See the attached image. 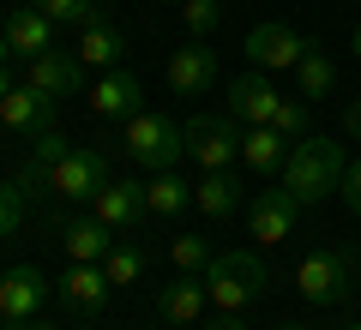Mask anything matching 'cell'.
Listing matches in <instances>:
<instances>
[{"label":"cell","instance_id":"cell-1","mask_svg":"<svg viewBox=\"0 0 361 330\" xmlns=\"http://www.w3.org/2000/svg\"><path fill=\"white\" fill-rule=\"evenodd\" d=\"M343 174H349V156L337 139H319V132H307V139L289 144L283 168H277V186L289 192V198L307 210V204H325L331 192H343Z\"/></svg>","mask_w":361,"mask_h":330},{"label":"cell","instance_id":"cell-2","mask_svg":"<svg viewBox=\"0 0 361 330\" xmlns=\"http://www.w3.org/2000/svg\"><path fill=\"white\" fill-rule=\"evenodd\" d=\"M271 270L259 253H247V246H235V253H217L205 270V288H211V306L217 312H241V306H253L259 294H265Z\"/></svg>","mask_w":361,"mask_h":330},{"label":"cell","instance_id":"cell-3","mask_svg":"<svg viewBox=\"0 0 361 330\" xmlns=\"http://www.w3.org/2000/svg\"><path fill=\"white\" fill-rule=\"evenodd\" d=\"M295 288L307 294L313 306H343L349 288H355V253H349V246H313V253H301Z\"/></svg>","mask_w":361,"mask_h":330},{"label":"cell","instance_id":"cell-4","mask_svg":"<svg viewBox=\"0 0 361 330\" xmlns=\"http://www.w3.org/2000/svg\"><path fill=\"white\" fill-rule=\"evenodd\" d=\"M121 151H127V163H139V168H175L180 156H187V139H180V127L169 115H151V108H139L133 120H121Z\"/></svg>","mask_w":361,"mask_h":330},{"label":"cell","instance_id":"cell-5","mask_svg":"<svg viewBox=\"0 0 361 330\" xmlns=\"http://www.w3.org/2000/svg\"><path fill=\"white\" fill-rule=\"evenodd\" d=\"M180 139H187V163L199 174L241 163V127H235V115H193L180 127Z\"/></svg>","mask_w":361,"mask_h":330},{"label":"cell","instance_id":"cell-6","mask_svg":"<svg viewBox=\"0 0 361 330\" xmlns=\"http://www.w3.org/2000/svg\"><path fill=\"white\" fill-rule=\"evenodd\" d=\"M103 186H109V163H103V151H90V144H73V151L49 168V192L61 204H90Z\"/></svg>","mask_w":361,"mask_h":330},{"label":"cell","instance_id":"cell-7","mask_svg":"<svg viewBox=\"0 0 361 330\" xmlns=\"http://www.w3.org/2000/svg\"><path fill=\"white\" fill-rule=\"evenodd\" d=\"M247 229H253V246H283V241H295V229H301V204L289 198L283 186L253 192V198H247Z\"/></svg>","mask_w":361,"mask_h":330},{"label":"cell","instance_id":"cell-8","mask_svg":"<svg viewBox=\"0 0 361 330\" xmlns=\"http://www.w3.org/2000/svg\"><path fill=\"white\" fill-rule=\"evenodd\" d=\"M0 127H6V132H30V139L49 132L54 127V96H49V90H37L30 78H18V84L0 96Z\"/></svg>","mask_w":361,"mask_h":330},{"label":"cell","instance_id":"cell-9","mask_svg":"<svg viewBox=\"0 0 361 330\" xmlns=\"http://www.w3.org/2000/svg\"><path fill=\"white\" fill-rule=\"evenodd\" d=\"M301 49H307V37H295V30L277 25V18H265V25L247 30V66H259V72H283V66H295Z\"/></svg>","mask_w":361,"mask_h":330},{"label":"cell","instance_id":"cell-10","mask_svg":"<svg viewBox=\"0 0 361 330\" xmlns=\"http://www.w3.org/2000/svg\"><path fill=\"white\" fill-rule=\"evenodd\" d=\"M205 306H211L205 270H180L169 288H157V318H163V324H175V330L199 324V318H205Z\"/></svg>","mask_w":361,"mask_h":330},{"label":"cell","instance_id":"cell-11","mask_svg":"<svg viewBox=\"0 0 361 330\" xmlns=\"http://www.w3.org/2000/svg\"><path fill=\"white\" fill-rule=\"evenodd\" d=\"M223 102H229V115L241 120V127H271V120H277V108H283L277 84H271V78L259 72V66H253V72H241V78H235V84H229V96H223Z\"/></svg>","mask_w":361,"mask_h":330},{"label":"cell","instance_id":"cell-12","mask_svg":"<svg viewBox=\"0 0 361 330\" xmlns=\"http://www.w3.org/2000/svg\"><path fill=\"white\" fill-rule=\"evenodd\" d=\"M139 96H145V84L127 72V66H115V72H103L97 84L85 90V108L97 120H133L139 115Z\"/></svg>","mask_w":361,"mask_h":330},{"label":"cell","instance_id":"cell-13","mask_svg":"<svg viewBox=\"0 0 361 330\" xmlns=\"http://www.w3.org/2000/svg\"><path fill=\"white\" fill-rule=\"evenodd\" d=\"M49 282H42V270L37 265H18V270H6L0 277V318L6 324H30V318L42 312V300H49Z\"/></svg>","mask_w":361,"mask_h":330},{"label":"cell","instance_id":"cell-14","mask_svg":"<svg viewBox=\"0 0 361 330\" xmlns=\"http://www.w3.org/2000/svg\"><path fill=\"white\" fill-rule=\"evenodd\" d=\"M109 222H97V216H61V229H54V241H61V253H66V265H103L109 258Z\"/></svg>","mask_w":361,"mask_h":330},{"label":"cell","instance_id":"cell-15","mask_svg":"<svg viewBox=\"0 0 361 330\" xmlns=\"http://www.w3.org/2000/svg\"><path fill=\"white\" fill-rule=\"evenodd\" d=\"M25 78L37 90H49L54 102L61 96H85V61H78V54H61V49H49V54H37V61H25Z\"/></svg>","mask_w":361,"mask_h":330},{"label":"cell","instance_id":"cell-16","mask_svg":"<svg viewBox=\"0 0 361 330\" xmlns=\"http://www.w3.org/2000/svg\"><path fill=\"white\" fill-rule=\"evenodd\" d=\"M211 84H217V54L205 49V37H193L187 49L169 54V90L175 96H205Z\"/></svg>","mask_w":361,"mask_h":330},{"label":"cell","instance_id":"cell-17","mask_svg":"<svg viewBox=\"0 0 361 330\" xmlns=\"http://www.w3.org/2000/svg\"><path fill=\"white\" fill-rule=\"evenodd\" d=\"M0 37L13 42V54L18 61H37V54H49V49H61V25L54 18H42L37 6H18L6 25H0Z\"/></svg>","mask_w":361,"mask_h":330},{"label":"cell","instance_id":"cell-18","mask_svg":"<svg viewBox=\"0 0 361 330\" xmlns=\"http://www.w3.org/2000/svg\"><path fill=\"white\" fill-rule=\"evenodd\" d=\"M54 294H61V306H73V312H103L109 294H115V282H109L103 265H66Z\"/></svg>","mask_w":361,"mask_h":330},{"label":"cell","instance_id":"cell-19","mask_svg":"<svg viewBox=\"0 0 361 330\" xmlns=\"http://www.w3.org/2000/svg\"><path fill=\"white\" fill-rule=\"evenodd\" d=\"M90 216H97V222H109V229H139V216H145V186H139V180H109V186L90 198Z\"/></svg>","mask_w":361,"mask_h":330},{"label":"cell","instance_id":"cell-20","mask_svg":"<svg viewBox=\"0 0 361 330\" xmlns=\"http://www.w3.org/2000/svg\"><path fill=\"white\" fill-rule=\"evenodd\" d=\"M193 204L205 216H235V210H247V186H241V174L235 168H211V174H199V186H193Z\"/></svg>","mask_w":361,"mask_h":330},{"label":"cell","instance_id":"cell-21","mask_svg":"<svg viewBox=\"0 0 361 330\" xmlns=\"http://www.w3.org/2000/svg\"><path fill=\"white\" fill-rule=\"evenodd\" d=\"M73 54H78L85 66H97V72H115V66L127 61V37H121V25H109V18H90Z\"/></svg>","mask_w":361,"mask_h":330},{"label":"cell","instance_id":"cell-22","mask_svg":"<svg viewBox=\"0 0 361 330\" xmlns=\"http://www.w3.org/2000/svg\"><path fill=\"white\" fill-rule=\"evenodd\" d=\"M283 156H289V139L277 127H247L241 132V163L253 168V174H277Z\"/></svg>","mask_w":361,"mask_h":330},{"label":"cell","instance_id":"cell-23","mask_svg":"<svg viewBox=\"0 0 361 330\" xmlns=\"http://www.w3.org/2000/svg\"><path fill=\"white\" fill-rule=\"evenodd\" d=\"M193 204V186L175 174V168H157L151 180H145V210H157V216H180Z\"/></svg>","mask_w":361,"mask_h":330},{"label":"cell","instance_id":"cell-24","mask_svg":"<svg viewBox=\"0 0 361 330\" xmlns=\"http://www.w3.org/2000/svg\"><path fill=\"white\" fill-rule=\"evenodd\" d=\"M295 78H301V96H331L337 90V66H331V54L319 49V42H307L301 49V61H295Z\"/></svg>","mask_w":361,"mask_h":330},{"label":"cell","instance_id":"cell-25","mask_svg":"<svg viewBox=\"0 0 361 330\" xmlns=\"http://www.w3.org/2000/svg\"><path fill=\"white\" fill-rule=\"evenodd\" d=\"M103 270H109L115 288H133V282L145 277V253H139L133 241H115V246H109V258H103Z\"/></svg>","mask_w":361,"mask_h":330},{"label":"cell","instance_id":"cell-26","mask_svg":"<svg viewBox=\"0 0 361 330\" xmlns=\"http://www.w3.org/2000/svg\"><path fill=\"white\" fill-rule=\"evenodd\" d=\"M30 6H37L42 18H54V25H78V30H85L90 18H103L97 0H30Z\"/></svg>","mask_w":361,"mask_h":330},{"label":"cell","instance_id":"cell-27","mask_svg":"<svg viewBox=\"0 0 361 330\" xmlns=\"http://www.w3.org/2000/svg\"><path fill=\"white\" fill-rule=\"evenodd\" d=\"M169 258H175V270H211L205 234H175V241H169Z\"/></svg>","mask_w":361,"mask_h":330},{"label":"cell","instance_id":"cell-28","mask_svg":"<svg viewBox=\"0 0 361 330\" xmlns=\"http://www.w3.org/2000/svg\"><path fill=\"white\" fill-rule=\"evenodd\" d=\"M180 18H187L193 37H211L223 25V0H180Z\"/></svg>","mask_w":361,"mask_h":330},{"label":"cell","instance_id":"cell-29","mask_svg":"<svg viewBox=\"0 0 361 330\" xmlns=\"http://www.w3.org/2000/svg\"><path fill=\"white\" fill-rule=\"evenodd\" d=\"M25 222V186L18 180H0V241Z\"/></svg>","mask_w":361,"mask_h":330},{"label":"cell","instance_id":"cell-30","mask_svg":"<svg viewBox=\"0 0 361 330\" xmlns=\"http://www.w3.org/2000/svg\"><path fill=\"white\" fill-rule=\"evenodd\" d=\"M271 127L283 132L289 144H295V139H307V102H295V96H283V108H277V120H271Z\"/></svg>","mask_w":361,"mask_h":330},{"label":"cell","instance_id":"cell-31","mask_svg":"<svg viewBox=\"0 0 361 330\" xmlns=\"http://www.w3.org/2000/svg\"><path fill=\"white\" fill-rule=\"evenodd\" d=\"M343 204L361 216V163H349V174H343Z\"/></svg>","mask_w":361,"mask_h":330},{"label":"cell","instance_id":"cell-32","mask_svg":"<svg viewBox=\"0 0 361 330\" xmlns=\"http://www.w3.org/2000/svg\"><path fill=\"white\" fill-rule=\"evenodd\" d=\"M205 330H247V324H241V312H211Z\"/></svg>","mask_w":361,"mask_h":330},{"label":"cell","instance_id":"cell-33","mask_svg":"<svg viewBox=\"0 0 361 330\" xmlns=\"http://www.w3.org/2000/svg\"><path fill=\"white\" fill-rule=\"evenodd\" d=\"M343 127H349V139H361V96H349V108H343Z\"/></svg>","mask_w":361,"mask_h":330},{"label":"cell","instance_id":"cell-34","mask_svg":"<svg viewBox=\"0 0 361 330\" xmlns=\"http://www.w3.org/2000/svg\"><path fill=\"white\" fill-rule=\"evenodd\" d=\"M30 330H61V324H42V318H30ZM73 330H97V324H73Z\"/></svg>","mask_w":361,"mask_h":330},{"label":"cell","instance_id":"cell-35","mask_svg":"<svg viewBox=\"0 0 361 330\" xmlns=\"http://www.w3.org/2000/svg\"><path fill=\"white\" fill-rule=\"evenodd\" d=\"M6 90H13V72H6V66H0V96H6Z\"/></svg>","mask_w":361,"mask_h":330},{"label":"cell","instance_id":"cell-36","mask_svg":"<svg viewBox=\"0 0 361 330\" xmlns=\"http://www.w3.org/2000/svg\"><path fill=\"white\" fill-rule=\"evenodd\" d=\"M349 49H355V61H361V25H355V37H349Z\"/></svg>","mask_w":361,"mask_h":330},{"label":"cell","instance_id":"cell-37","mask_svg":"<svg viewBox=\"0 0 361 330\" xmlns=\"http://www.w3.org/2000/svg\"><path fill=\"white\" fill-rule=\"evenodd\" d=\"M6 54H13V42H6V37H0V66H6Z\"/></svg>","mask_w":361,"mask_h":330},{"label":"cell","instance_id":"cell-38","mask_svg":"<svg viewBox=\"0 0 361 330\" xmlns=\"http://www.w3.org/2000/svg\"><path fill=\"white\" fill-rule=\"evenodd\" d=\"M277 330H301V324H277Z\"/></svg>","mask_w":361,"mask_h":330},{"label":"cell","instance_id":"cell-39","mask_svg":"<svg viewBox=\"0 0 361 330\" xmlns=\"http://www.w3.org/2000/svg\"><path fill=\"white\" fill-rule=\"evenodd\" d=\"M343 330H361V324H343Z\"/></svg>","mask_w":361,"mask_h":330},{"label":"cell","instance_id":"cell-40","mask_svg":"<svg viewBox=\"0 0 361 330\" xmlns=\"http://www.w3.org/2000/svg\"><path fill=\"white\" fill-rule=\"evenodd\" d=\"M6 330H18V324H6Z\"/></svg>","mask_w":361,"mask_h":330}]
</instances>
